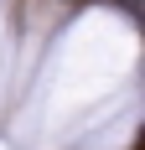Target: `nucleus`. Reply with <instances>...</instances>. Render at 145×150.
<instances>
[{"label": "nucleus", "mask_w": 145, "mask_h": 150, "mask_svg": "<svg viewBox=\"0 0 145 150\" xmlns=\"http://www.w3.org/2000/svg\"><path fill=\"white\" fill-rule=\"evenodd\" d=\"M114 5H119L124 16H140V0H114Z\"/></svg>", "instance_id": "1"}]
</instances>
